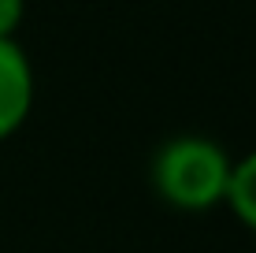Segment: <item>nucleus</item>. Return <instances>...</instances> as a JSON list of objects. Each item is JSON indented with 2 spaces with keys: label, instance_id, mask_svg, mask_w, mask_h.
<instances>
[{
  "label": "nucleus",
  "instance_id": "nucleus-1",
  "mask_svg": "<svg viewBox=\"0 0 256 253\" xmlns=\"http://www.w3.org/2000/svg\"><path fill=\"white\" fill-rule=\"evenodd\" d=\"M234 156L208 134H171L152 149L148 186L174 212H212L223 205Z\"/></svg>",
  "mask_w": 256,
  "mask_h": 253
},
{
  "label": "nucleus",
  "instance_id": "nucleus-2",
  "mask_svg": "<svg viewBox=\"0 0 256 253\" xmlns=\"http://www.w3.org/2000/svg\"><path fill=\"white\" fill-rule=\"evenodd\" d=\"M34 112V64L15 38H0V142L19 130Z\"/></svg>",
  "mask_w": 256,
  "mask_h": 253
},
{
  "label": "nucleus",
  "instance_id": "nucleus-3",
  "mask_svg": "<svg viewBox=\"0 0 256 253\" xmlns=\"http://www.w3.org/2000/svg\"><path fill=\"white\" fill-rule=\"evenodd\" d=\"M223 205L245 231L256 234V149L230 164V182H226Z\"/></svg>",
  "mask_w": 256,
  "mask_h": 253
},
{
  "label": "nucleus",
  "instance_id": "nucleus-4",
  "mask_svg": "<svg viewBox=\"0 0 256 253\" xmlns=\"http://www.w3.org/2000/svg\"><path fill=\"white\" fill-rule=\"evenodd\" d=\"M26 19V0H0V38H15Z\"/></svg>",
  "mask_w": 256,
  "mask_h": 253
}]
</instances>
